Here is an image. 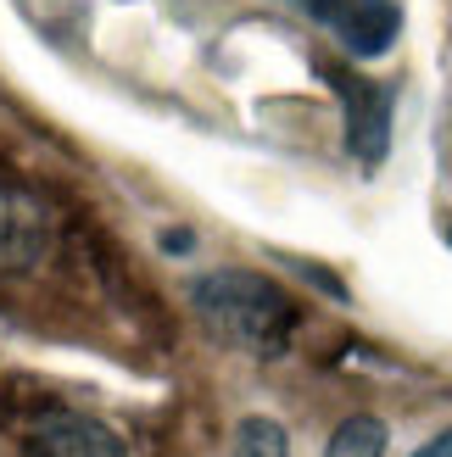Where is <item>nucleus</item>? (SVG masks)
I'll use <instances>...</instances> for the list:
<instances>
[{"label": "nucleus", "mask_w": 452, "mask_h": 457, "mask_svg": "<svg viewBox=\"0 0 452 457\" xmlns=\"http://www.w3.org/2000/svg\"><path fill=\"white\" fill-rule=\"evenodd\" d=\"M190 302L213 340L252 357H274L285 346V335L297 329V302L268 273H252V268H218L207 279H196Z\"/></svg>", "instance_id": "obj_1"}, {"label": "nucleus", "mask_w": 452, "mask_h": 457, "mask_svg": "<svg viewBox=\"0 0 452 457\" xmlns=\"http://www.w3.org/2000/svg\"><path fill=\"white\" fill-rule=\"evenodd\" d=\"M324 79L335 89V101L347 106V145L364 168L386 162L391 151V89L374 84L364 73H347V67H324Z\"/></svg>", "instance_id": "obj_2"}, {"label": "nucleus", "mask_w": 452, "mask_h": 457, "mask_svg": "<svg viewBox=\"0 0 452 457\" xmlns=\"http://www.w3.org/2000/svg\"><path fill=\"white\" fill-rule=\"evenodd\" d=\"M307 6L352 56H364V62L386 56L397 45V29H402L397 0H307Z\"/></svg>", "instance_id": "obj_3"}, {"label": "nucleus", "mask_w": 452, "mask_h": 457, "mask_svg": "<svg viewBox=\"0 0 452 457\" xmlns=\"http://www.w3.org/2000/svg\"><path fill=\"white\" fill-rule=\"evenodd\" d=\"M29 457H129V452L101 419L51 413V419H39L29 429Z\"/></svg>", "instance_id": "obj_4"}, {"label": "nucleus", "mask_w": 452, "mask_h": 457, "mask_svg": "<svg viewBox=\"0 0 452 457\" xmlns=\"http://www.w3.org/2000/svg\"><path fill=\"white\" fill-rule=\"evenodd\" d=\"M45 251V218L34 201L0 195V268H22Z\"/></svg>", "instance_id": "obj_5"}, {"label": "nucleus", "mask_w": 452, "mask_h": 457, "mask_svg": "<svg viewBox=\"0 0 452 457\" xmlns=\"http://www.w3.org/2000/svg\"><path fill=\"white\" fill-rule=\"evenodd\" d=\"M386 441H391L386 424L369 419V413H357V419H347V424L330 436L324 457H386Z\"/></svg>", "instance_id": "obj_6"}, {"label": "nucleus", "mask_w": 452, "mask_h": 457, "mask_svg": "<svg viewBox=\"0 0 452 457\" xmlns=\"http://www.w3.org/2000/svg\"><path fill=\"white\" fill-rule=\"evenodd\" d=\"M235 457H290V441H285V429L274 419H240Z\"/></svg>", "instance_id": "obj_7"}, {"label": "nucleus", "mask_w": 452, "mask_h": 457, "mask_svg": "<svg viewBox=\"0 0 452 457\" xmlns=\"http://www.w3.org/2000/svg\"><path fill=\"white\" fill-rule=\"evenodd\" d=\"M414 457H452V429H447V436H436L431 446H419Z\"/></svg>", "instance_id": "obj_8"}, {"label": "nucleus", "mask_w": 452, "mask_h": 457, "mask_svg": "<svg viewBox=\"0 0 452 457\" xmlns=\"http://www.w3.org/2000/svg\"><path fill=\"white\" fill-rule=\"evenodd\" d=\"M447 240H452V235H447Z\"/></svg>", "instance_id": "obj_9"}]
</instances>
